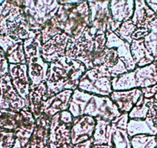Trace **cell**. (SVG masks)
<instances>
[{"label":"cell","mask_w":157,"mask_h":148,"mask_svg":"<svg viewBox=\"0 0 157 148\" xmlns=\"http://www.w3.org/2000/svg\"><path fill=\"white\" fill-rule=\"evenodd\" d=\"M86 71V69L82 63L67 58L66 56L51 63L49 77L46 83L47 99L64 90H77L79 80Z\"/></svg>","instance_id":"6da1fadb"},{"label":"cell","mask_w":157,"mask_h":148,"mask_svg":"<svg viewBox=\"0 0 157 148\" xmlns=\"http://www.w3.org/2000/svg\"><path fill=\"white\" fill-rule=\"evenodd\" d=\"M69 111L73 117L86 115L110 122L122 114L109 96L90 94L78 89L72 93Z\"/></svg>","instance_id":"7a4b0ae2"},{"label":"cell","mask_w":157,"mask_h":148,"mask_svg":"<svg viewBox=\"0 0 157 148\" xmlns=\"http://www.w3.org/2000/svg\"><path fill=\"white\" fill-rule=\"evenodd\" d=\"M59 8L56 13L63 33L70 38L78 40L90 26L88 1H58Z\"/></svg>","instance_id":"3957f363"},{"label":"cell","mask_w":157,"mask_h":148,"mask_svg":"<svg viewBox=\"0 0 157 148\" xmlns=\"http://www.w3.org/2000/svg\"><path fill=\"white\" fill-rule=\"evenodd\" d=\"M30 31L22 0H5L0 6V35L24 41Z\"/></svg>","instance_id":"277c9868"},{"label":"cell","mask_w":157,"mask_h":148,"mask_svg":"<svg viewBox=\"0 0 157 148\" xmlns=\"http://www.w3.org/2000/svg\"><path fill=\"white\" fill-rule=\"evenodd\" d=\"M155 84H157V71L154 63L144 67H136L134 70L112 80L113 91L143 89Z\"/></svg>","instance_id":"5b68a950"},{"label":"cell","mask_w":157,"mask_h":148,"mask_svg":"<svg viewBox=\"0 0 157 148\" xmlns=\"http://www.w3.org/2000/svg\"><path fill=\"white\" fill-rule=\"evenodd\" d=\"M22 7L30 30L41 31L57 13L59 3L58 0H22Z\"/></svg>","instance_id":"8992f818"},{"label":"cell","mask_w":157,"mask_h":148,"mask_svg":"<svg viewBox=\"0 0 157 148\" xmlns=\"http://www.w3.org/2000/svg\"><path fill=\"white\" fill-rule=\"evenodd\" d=\"M113 77L105 66H94L86 71L79 80L78 90L90 94L109 96L113 92L112 87Z\"/></svg>","instance_id":"52a82bcc"},{"label":"cell","mask_w":157,"mask_h":148,"mask_svg":"<svg viewBox=\"0 0 157 148\" xmlns=\"http://www.w3.org/2000/svg\"><path fill=\"white\" fill-rule=\"evenodd\" d=\"M110 1H88L90 8V32L96 36V33H106L107 32H115L122 23L113 19L109 9Z\"/></svg>","instance_id":"ba28073f"},{"label":"cell","mask_w":157,"mask_h":148,"mask_svg":"<svg viewBox=\"0 0 157 148\" xmlns=\"http://www.w3.org/2000/svg\"><path fill=\"white\" fill-rule=\"evenodd\" d=\"M89 28L78 40L69 39L66 50L67 58L80 62L85 66L86 70L94 67L95 36L90 33Z\"/></svg>","instance_id":"9c48e42d"},{"label":"cell","mask_w":157,"mask_h":148,"mask_svg":"<svg viewBox=\"0 0 157 148\" xmlns=\"http://www.w3.org/2000/svg\"><path fill=\"white\" fill-rule=\"evenodd\" d=\"M73 117L69 110L59 113L51 118L49 127V148H61L71 145V128Z\"/></svg>","instance_id":"30bf717a"},{"label":"cell","mask_w":157,"mask_h":148,"mask_svg":"<svg viewBox=\"0 0 157 148\" xmlns=\"http://www.w3.org/2000/svg\"><path fill=\"white\" fill-rule=\"evenodd\" d=\"M25 107V100L14 88L10 75L0 77V110L20 112Z\"/></svg>","instance_id":"8fae6325"},{"label":"cell","mask_w":157,"mask_h":148,"mask_svg":"<svg viewBox=\"0 0 157 148\" xmlns=\"http://www.w3.org/2000/svg\"><path fill=\"white\" fill-rule=\"evenodd\" d=\"M129 120V114H122L111 121L107 140V145L109 148H132L127 132Z\"/></svg>","instance_id":"7c38bea8"},{"label":"cell","mask_w":157,"mask_h":148,"mask_svg":"<svg viewBox=\"0 0 157 148\" xmlns=\"http://www.w3.org/2000/svg\"><path fill=\"white\" fill-rule=\"evenodd\" d=\"M127 132L129 138L134 136L157 135V109L152 105L144 120H129L127 125Z\"/></svg>","instance_id":"4fadbf2b"},{"label":"cell","mask_w":157,"mask_h":148,"mask_svg":"<svg viewBox=\"0 0 157 148\" xmlns=\"http://www.w3.org/2000/svg\"><path fill=\"white\" fill-rule=\"evenodd\" d=\"M9 75L14 88L25 100V107L29 109V94L30 91V80L28 76L27 64H10Z\"/></svg>","instance_id":"5bb4252c"},{"label":"cell","mask_w":157,"mask_h":148,"mask_svg":"<svg viewBox=\"0 0 157 148\" xmlns=\"http://www.w3.org/2000/svg\"><path fill=\"white\" fill-rule=\"evenodd\" d=\"M96 124V119L90 116L84 115L73 117L71 128V140L72 144H77L91 139Z\"/></svg>","instance_id":"9a60e30c"},{"label":"cell","mask_w":157,"mask_h":148,"mask_svg":"<svg viewBox=\"0 0 157 148\" xmlns=\"http://www.w3.org/2000/svg\"><path fill=\"white\" fill-rule=\"evenodd\" d=\"M69 39L70 37L67 34L62 33L43 44L42 57L43 60L47 63H51L65 56Z\"/></svg>","instance_id":"2e32d148"},{"label":"cell","mask_w":157,"mask_h":148,"mask_svg":"<svg viewBox=\"0 0 157 148\" xmlns=\"http://www.w3.org/2000/svg\"><path fill=\"white\" fill-rule=\"evenodd\" d=\"M0 48L3 50L10 64H26L23 40H15L0 35Z\"/></svg>","instance_id":"e0dca14e"},{"label":"cell","mask_w":157,"mask_h":148,"mask_svg":"<svg viewBox=\"0 0 157 148\" xmlns=\"http://www.w3.org/2000/svg\"><path fill=\"white\" fill-rule=\"evenodd\" d=\"M105 47L108 49H113L116 51L118 56L120 57V60L126 66L128 72L134 70L136 68V66L131 54L130 44L119 38L113 32H107L105 33Z\"/></svg>","instance_id":"ac0fdd59"},{"label":"cell","mask_w":157,"mask_h":148,"mask_svg":"<svg viewBox=\"0 0 157 148\" xmlns=\"http://www.w3.org/2000/svg\"><path fill=\"white\" fill-rule=\"evenodd\" d=\"M142 95L141 89L113 91L109 98L121 114H129L137 103Z\"/></svg>","instance_id":"d6986e66"},{"label":"cell","mask_w":157,"mask_h":148,"mask_svg":"<svg viewBox=\"0 0 157 148\" xmlns=\"http://www.w3.org/2000/svg\"><path fill=\"white\" fill-rule=\"evenodd\" d=\"M72 93V90H66L49 98L44 103L43 114L52 118L59 113L69 110Z\"/></svg>","instance_id":"ffe728a7"},{"label":"cell","mask_w":157,"mask_h":148,"mask_svg":"<svg viewBox=\"0 0 157 148\" xmlns=\"http://www.w3.org/2000/svg\"><path fill=\"white\" fill-rule=\"evenodd\" d=\"M28 76L30 80V87L46 84L49 77V69L50 63L45 61L42 56L36 57L27 61Z\"/></svg>","instance_id":"44dd1931"},{"label":"cell","mask_w":157,"mask_h":148,"mask_svg":"<svg viewBox=\"0 0 157 148\" xmlns=\"http://www.w3.org/2000/svg\"><path fill=\"white\" fill-rule=\"evenodd\" d=\"M51 117L42 114L36 120V127L30 140L29 148H49V134Z\"/></svg>","instance_id":"7402d4cb"},{"label":"cell","mask_w":157,"mask_h":148,"mask_svg":"<svg viewBox=\"0 0 157 148\" xmlns=\"http://www.w3.org/2000/svg\"><path fill=\"white\" fill-rule=\"evenodd\" d=\"M47 87L45 83L35 87H30L29 94V110L33 117L37 120L42 114H43V107L46 98Z\"/></svg>","instance_id":"603a6c76"},{"label":"cell","mask_w":157,"mask_h":148,"mask_svg":"<svg viewBox=\"0 0 157 148\" xmlns=\"http://www.w3.org/2000/svg\"><path fill=\"white\" fill-rule=\"evenodd\" d=\"M113 19L119 23L132 19L135 10L134 0H112L109 4Z\"/></svg>","instance_id":"cb8c5ba5"},{"label":"cell","mask_w":157,"mask_h":148,"mask_svg":"<svg viewBox=\"0 0 157 148\" xmlns=\"http://www.w3.org/2000/svg\"><path fill=\"white\" fill-rule=\"evenodd\" d=\"M156 18V15L147 5L146 1L136 0L135 10L131 20L137 28H147Z\"/></svg>","instance_id":"d4e9b609"},{"label":"cell","mask_w":157,"mask_h":148,"mask_svg":"<svg viewBox=\"0 0 157 148\" xmlns=\"http://www.w3.org/2000/svg\"><path fill=\"white\" fill-rule=\"evenodd\" d=\"M102 66H105L113 78L123 75L128 72L126 66L122 62L113 49L105 47L102 57Z\"/></svg>","instance_id":"484cf974"},{"label":"cell","mask_w":157,"mask_h":148,"mask_svg":"<svg viewBox=\"0 0 157 148\" xmlns=\"http://www.w3.org/2000/svg\"><path fill=\"white\" fill-rule=\"evenodd\" d=\"M130 51L136 67H144L155 62L153 56L145 46L144 40H132Z\"/></svg>","instance_id":"4316f807"},{"label":"cell","mask_w":157,"mask_h":148,"mask_svg":"<svg viewBox=\"0 0 157 148\" xmlns=\"http://www.w3.org/2000/svg\"><path fill=\"white\" fill-rule=\"evenodd\" d=\"M23 46L26 63L32 59L42 56L43 42L41 31L31 30L28 38L23 41Z\"/></svg>","instance_id":"83f0119b"},{"label":"cell","mask_w":157,"mask_h":148,"mask_svg":"<svg viewBox=\"0 0 157 148\" xmlns=\"http://www.w3.org/2000/svg\"><path fill=\"white\" fill-rule=\"evenodd\" d=\"M22 124V113L0 110V129L15 133L19 128H20Z\"/></svg>","instance_id":"f1b7e54d"},{"label":"cell","mask_w":157,"mask_h":148,"mask_svg":"<svg viewBox=\"0 0 157 148\" xmlns=\"http://www.w3.org/2000/svg\"><path fill=\"white\" fill-rule=\"evenodd\" d=\"M155 103L153 99H148L143 96L142 93L140 99L137 103L134 106L130 112L129 113V120H144L147 116L149 108L152 105Z\"/></svg>","instance_id":"f546056e"},{"label":"cell","mask_w":157,"mask_h":148,"mask_svg":"<svg viewBox=\"0 0 157 148\" xmlns=\"http://www.w3.org/2000/svg\"><path fill=\"white\" fill-rule=\"evenodd\" d=\"M96 119V124L93 133V145H107L108 130L110 126V121L97 117Z\"/></svg>","instance_id":"4dcf8cb0"},{"label":"cell","mask_w":157,"mask_h":148,"mask_svg":"<svg viewBox=\"0 0 157 148\" xmlns=\"http://www.w3.org/2000/svg\"><path fill=\"white\" fill-rule=\"evenodd\" d=\"M149 34L145 37L144 44L155 61H157V18L149 25Z\"/></svg>","instance_id":"1f68e13d"},{"label":"cell","mask_w":157,"mask_h":148,"mask_svg":"<svg viewBox=\"0 0 157 148\" xmlns=\"http://www.w3.org/2000/svg\"><path fill=\"white\" fill-rule=\"evenodd\" d=\"M61 28H60L59 22L57 19L56 14L52 16L50 19L48 20V22L45 24L43 28L42 29V42L43 44L46 43L49 40L54 37L56 35L62 33Z\"/></svg>","instance_id":"d6a6232c"},{"label":"cell","mask_w":157,"mask_h":148,"mask_svg":"<svg viewBox=\"0 0 157 148\" xmlns=\"http://www.w3.org/2000/svg\"><path fill=\"white\" fill-rule=\"evenodd\" d=\"M34 129L21 127L15 132L16 140L13 148H29L30 140Z\"/></svg>","instance_id":"836d02e7"},{"label":"cell","mask_w":157,"mask_h":148,"mask_svg":"<svg viewBox=\"0 0 157 148\" xmlns=\"http://www.w3.org/2000/svg\"><path fill=\"white\" fill-rule=\"evenodd\" d=\"M132 148H156L157 140L155 136L141 135L134 136L130 138Z\"/></svg>","instance_id":"e575fe53"},{"label":"cell","mask_w":157,"mask_h":148,"mask_svg":"<svg viewBox=\"0 0 157 148\" xmlns=\"http://www.w3.org/2000/svg\"><path fill=\"white\" fill-rule=\"evenodd\" d=\"M136 29L137 27L134 25L132 21L130 19L123 22L114 33L123 41L131 44L132 42V36Z\"/></svg>","instance_id":"d590c367"},{"label":"cell","mask_w":157,"mask_h":148,"mask_svg":"<svg viewBox=\"0 0 157 148\" xmlns=\"http://www.w3.org/2000/svg\"><path fill=\"white\" fill-rule=\"evenodd\" d=\"M15 140L16 135L14 132L0 129V148H13Z\"/></svg>","instance_id":"8d00e7d4"},{"label":"cell","mask_w":157,"mask_h":148,"mask_svg":"<svg viewBox=\"0 0 157 148\" xmlns=\"http://www.w3.org/2000/svg\"><path fill=\"white\" fill-rule=\"evenodd\" d=\"M9 69H10V63L7 60L3 50L0 48V77L8 75Z\"/></svg>","instance_id":"74e56055"},{"label":"cell","mask_w":157,"mask_h":148,"mask_svg":"<svg viewBox=\"0 0 157 148\" xmlns=\"http://www.w3.org/2000/svg\"><path fill=\"white\" fill-rule=\"evenodd\" d=\"M141 91L144 97L148 99H153L155 103L157 102V84L152 87L141 89Z\"/></svg>","instance_id":"f35d334b"},{"label":"cell","mask_w":157,"mask_h":148,"mask_svg":"<svg viewBox=\"0 0 157 148\" xmlns=\"http://www.w3.org/2000/svg\"><path fill=\"white\" fill-rule=\"evenodd\" d=\"M149 34V29L147 28H137L132 36V40H144L147 35Z\"/></svg>","instance_id":"ab89813d"},{"label":"cell","mask_w":157,"mask_h":148,"mask_svg":"<svg viewBox=\"0 0 157 148\" xmlns=\"http://www.w3.org/2000/svg\"><path fill=\"white\" fill-rule=\"evenodd\" d=\"M93 139L92 137L90 140L82 142V143H77V144L73 145V148H93Z\"/></svg>","instance_id":"60d3db41"},{"label":"cell","mask_w":157,"mask_h":148,"mask_svg":"<svg viewBox=\"0 0 157 148\" xmlns=\"http://www.w3.org/2000/svg\"><path fill=\"white\" fill-rule=\"evenodd\" d=\"M146 2L147 5L152 9V11L155 13L157 17V0H146Z\"/></svg>","instance_id":"b9f144b4"},{"label":"cell","mask_w":157,"mask_h":148,"mask_svg":"<svg viewBox=\"0 0 157 148\" xmlns=\"http://www.w3.org/2000/svg\"><path fill=\"white\" fill-rule=\"evenodd\" d=\"M93 148H109L108 145H93Z\"/></svg>","instance_id":"7bdbcfd3"},{"label":"cell","mask_w":157,"mask_h":148,"mask_svg":"<svg viewBox=\"0 0 157 148\" xmlns=\"http://www.w3.org/2000/svg\"><path fill=\"white\" fill-rule=\"evenodd\" d=\"M153 63H154V65L155 66V69H156V71H157V61H155Z\"/></svg>","instance_id":"ee69618b"},{"label":"cell","mask_w":157,"mask_h":148,"mask_svg":"<svg viewBox=\"0 0 157 148\" xmlns=\"http://www.w3.org/2000/svg\"><path fill=\"white\" fill-rule=\"evenodd\" d=\"M3 2H4V0H0V6L2 5V3H3Z\"/></svg>","instance_id":"f6af8a7d"},{"label":"cell","mask_w":157,"mask_h":148,"mask_svg":"<svg viewBox=\"0 0 157 148\" xmlns=\"http://www.w3.org/2000/svg\"><path fill=\"white\" fill-rule=\"evenodd\" d=\"M153 105H154V107H155V108H156V109H157V102H156V103H154V104H153Z\"/></svg>","instance_id":"bcb514c9"},{"label":"cell","mask_w":157,"mask_h":148,"mask_svg":"<svg viewBox=\"0 0 157 148\" xmlns=\"http://www.w3.org/2000/svg\"><path fill=\"white\" fill-rule=\"evenodd\" d=\"M155 137H156V140H157V135H156V136H155Z\"/></svg>","instance_id":"7dc6e473"},{"label":"cell","mask_w":157,"mask_h":148,"mask_svg":"<svg viewBox=\"0 0 157 148\" xmlns=\"http://www.w3.org/2000/svg\"><path fill=\"white\" fill-rule=\"evenodd\" d=\"M156 148H157V147H156Z\"/></svg>","instance_id":"c3c4849f"}]
</instances>
